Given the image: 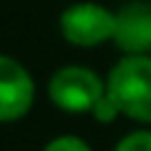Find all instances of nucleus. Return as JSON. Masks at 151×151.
Wrapping results in <instances>:
<instances>
[{
  "label": "nucleus",
  "mask_w": 151,
  "mask_h": 151,
  "mask_svg": "<svg viewBox=\"0 0 151 151\" xmlns=\"http://www.w3.org/2000/svg\"><path fill=\"white\" fill-rule=\"evenodd\" d=\"M58 29L69 45L96 48L106 40H114L117 11H109L96 3H74L61 13Z\"/></svg>",
  "instance_id": "obj_3"
},
{
  "label": "nucleus",
  "mask_w": 151,
  "mask_h": 151,
  "mask_svg": "<svg viewBox=\"0 0 151 151\" xmlns=\"http://www.w3.org/2000/svg\"><path fill=\"white\" fill-rule=\"evenodd\" d=\"M106 93V80H101L88 66H61L48 82L50 101L69 114H88Z\"/></svg>",
  "instance_id": "obj_2"
},
{
  "label": "nucleus",
  "mask_w": 151,
  "mask_h": 151,
  "mask_svg": "<svg viewBox=\"0 0 151 151\" xmlns=\"http://www.w3.org/2000/svg\"><path fill=\"white\" fill-rule=\"evenodd\" d=\"M98 122H114L117 117H119V109H117V104L109 98V93H104V98L96 104V109L90 111Z\"/></svg>",
  "instance_id": "obj_8"
},
{
  "label": "nucleus",
  "mask_w": 151,
  "mask_h": 151,
  "mask_svg": "<svg viewBox=\"0 0 151 151\" xmlns=\"http://www.w3.org/2000/svg\"><path fill=\"white\" fill-rule=\"evenodd\" d=\"M114 45L127 56H149L151 53V3L133 0L117 11Z\"/></svg>",
  "instance_id": "obj_5"
},
{
  "label": "nucleus",
  "mask_w": 151,
  "mask_h": 151,
  "mask_svg": "<svg viewBox=\"0 0 151 151\" xmlns=\"http://www.w3.org/2000/svg\"><path fill=\"white\" fill-rule=\"evenodd\" d=\"M106 93L119 114L151 125V56H125L106 77Z\"/></svg>",
  "instance_id": "obj_1"
},
{
  "label": "nucleus",
  "mask_w": 151,
  "mask_h": 151,
  "mask_svg": "<svg viewBox=\"0 0 151 151\" xmlns=\"http://www.w3.org/2000/svg\"><path fill=\"white\" fill-rule=\"evenodd\" d=\"M42 151H90V146L82 138H77V135H58V138H53Z\"/></svg>",
  "instance_id": "obj_7"
},
{
  "label": "nucleus",
  "mask_w": 151,
  "mask_h": 151,
  "mask_svg": "<svg viewBox=\"0 0 151 151\" xmlns=\"http://www.w3.org/2000/svg\"><path fill=\"white\" fill-rule=\"evenodd\" d=\"M114 151H151V130H135L130 135H125Z\"/></svg>",
  "instance_id": "obj_6"
},
{
  "label": "nucleus",
  "mask_w": 151,
  "mask_h": 151,
  "mask_svg": "<svg viewBox=\"0 0 151 151\" xmlns=\"http://www.w3.org/2000/svg\"><path fill=\"white\" fill-rule=\"evenodd\" d=\"M35 104V82L21 61L0 53V122L21 119Z\"/></svg>",
  "instance_id": "obj_4"
}]
</instances>
